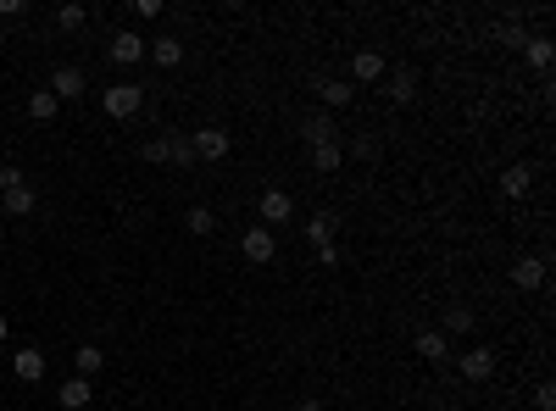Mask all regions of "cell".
<instances>
[{
  "label": "cell",
  "mask_w": 556,
  "mask_h": 411,
  "mask_svg": "<svg viewBox=\"0 0 556 411\" xmlns=\"http://www.w3.org/2000/svg\"><path fill=\"white\" fill-rule=\"evenodd\" d=\"M100 106H106V117L129 122V117H139V106H145V84H112L106 95H100Z\"/></svg>",
  "instance_id": "obj_1"
},
{
  "label": "cell",
  "mask_w": 556,
  "mask_h": 411,
  "mask_svg": "<svg viewBox=\"0 0 556 411\" xmlns=\"http://www.w3.org/2000/svg\"><path fill=\"white\" fill-rule=\"evenodd\" d=\"M290 217H295V195L290 190H262V200H256V222H262V229L290 222Z\"/></svg>",
  "instance_id": "obj_2"
},
{
  "label": "cell",
  "mask_w": 556,
  "mask_h": 411,
  "mask_svg": "<svg viewBox=\"0 0 556 411\" xmlns=\"http://www.w3.org/2000/svg\"><path fill=\"white\" fill-rule=\"evenodd\" d=\"M457 373H462L467 384L496 378V351H489V345H473V351H462V356H457Z\"/></svg>",
  "instance_id": "obj_3"
},
{
  "label": "cell",
  "mask_w": 556,
  "mask_h": 411,
  "mask_svg": "<svg viewBox=\"0 0 556 411\" xmlns=\"http://www.w3.org/2000/svg\"><path fill=\"white\" fill-rule=\"evenodd\" d=\"M239 251H245V261H256V267H267V261H273V256H278V239H273V229H262V222H256V229H245V239H239Z\"/></svg>",
  "instance_id": "obj_4"
},
{
  "label": "cell",
  "mask_w": 556,
  "mask_h": 411,
  "mask_svg": "<svg viewBox=\"0 0 556 411\" xmlns=\"http://www.w3.org/2000/svg\"><path fill=\"white\" fill-rule=\"evenodd\" d=\"M190 145H195V161H223L234 151V139H229V128H200V134H190Z\"/></svg>",
  "instance_id": "obj_5"
},
{
  "label": "cell",
  "mask_w": 556,
  "mask_h": 411,
  "mask_svg": "<svg viewBox=\"0 0 556 411\" xmlns=\"http://www.w3.org/2000/svg\"><path fill=\"white\" fill-rule=\"evenodd\" d=\"M301 139H306V145H334V139H340V122L334 117H328V112H306L301 117Z\"/></svg>",
  "instance_id": "obj_6"
},
{
  "label": "cell",
  "mask_w": 556,
  "mask_h": 411,
  "mask_svg": "<svg viewBox=\"0 0 556 411\" xmlns=\"http://www.w3.org/2000/svg\"><path fill=\"white\" fill-rule=\"evenodd\" d=\"M145 45H151V39H139V34H129V28H122V34H112L106 56L117 61V67H134V61H145Z\"/></svg>",
  "instance_id": "obj_7"
},
{
  "label": "cell",
  "mask_w": 556,
  "mask_h": 411,
  "mask_svg": "<svg viewBox=\"0 0 556 411\" xmlns=\"http://www.w3.org/2000/svg\"><path fill=\"white\" fill-rule=\"evenodd\" d=\"M56 100H78V95H84L90 84H84V67H67V61H61V67L51 73V84H45Z\"/></svg>",
  "instance_id": "obj_8"
},
{
  "label": "cell",
  "mask_w": 556,
  "mask_h": 411,
  "mask_svg": "<svg viewBox=\"0 0 556 411\" xmlns=\"http://www.w3.org/2000/svg\"><path fill=\"white\" fill-rule=\"evenodd\" d=\"M506 278H512V290H540L545 283V256H518Z\"/></svg>",
  "instance_id": "obj_9"
},
{
  "label": "cell",
  "mask_w": 556,
  "mask_h": 411,
  "mask_svg": "<svg viewBox=\"0 0 556 411\" xmlns=\"http://www.w3.org/2000/svg\"><path fill=\"white\" fill-rule=\"evenodd\" d=\"M161 161H173L178 173H190V167H195V145H190V134H161Z\"/></svg>",
  "instance_id": "obj_10"
},
{
  "label": "cell",
  "mask_w": 556,
  "mask_h": 411,
  "mask_svg": "<svg viewBox=\"0 0 556 411\" xmlns=\"http://www.w3.org/2000/svg\"><path fill=\"white\" fill-rule=\"evenodd\" d=\"M12 373L23 384H39V378H45V351H39V345H23V351L12 356Z\"/></svg>",
  "instance_id": "obj_11"
},
{
  "label": "cell",
  "mask_w": 556,
  "mask_h": 411,
  "mask_svg": "<svg viewBox=\"0 0 556 411\" xmlns=\"http://www.w3.org/2000/svg\"><path fill=\"white\" fill-rule=\"evenodd\" d=\"M34 206H39V190H34V183H17V190L0 195V212H6V217H34Z\"/></svg>",
  "instance_id": "obj_12"
},
{
  "label": "cell",
  "mask_w": 556,
  "mask_h": 411,
  "mask_svg": "<svg viewBox=\"0 0 556 411\" xmlns=\"http://www.w3.org/2000/svg\"><path fill=\"white\" fill-rule=\"evenodd\" d=\"M389 67H384V56L379 50H356L351 56V84H379Z\"/></svg>",
  "instance_id": "obj_13"
},
{
  "label": "cell",
  "mask_w": 556,
  "mask_h": 411,
  "mask_svg": "<svg viewBox=\"0 0 556 411\" xmlns=\"http://www.w3.org/2000/svg\"><path fill=\"white\" fill-rule=\"evenodd\" d=\"M351 95H356V89L345 84V78H317V100H323V112H328V117H334L340 106H351Z\"/></svg>",
  "instance_id": "obj_14"
},
{
  "label": "cell",
  "mask_w": 556,
  "mask_h": 411,
  "mask_svg": "<svg viewBox=\"0 0 556 411\" xmlns=\"http://www.w3.org/2000/svg\"><path fill=\"white\" fill-rule=\"evenodd\" d=\"M90 400H95V389H90V378H67V384H61V389H56V406H61V411H84Z\"/></svg>",
  "instance_id": "obj_15"
},
{
  "label": "cell",
  "mask_w": 556,
  "mask_h": 411,
  "mask_svg": "<svg viewBox=\"0 0 556 411\" xmlns=\"http://www.w3.org/2000/svg\"><path fill=\"white\" fill-rule=\"evenodd\" d=\"M145 56L156 61V67H161V73H168V67H178V61H184V39H173V34H161V39H151V45H145Z\"/></svg>",
  "instance_id": "obj_16"
},
{
  "label": "cell",
  "mask_w": 556,
  "mask_h": 411,
  "mask_svg": "<svg viewBox=\"0 0 556 411\" xmlns=\"http://www.w3.org/2000/svg\"><path fill=\"white\" fill-rule=\"evenodd\" d=\"M418 356L435 361V367H445L450 361V339L440 334V328H423V334H418Z\"/></svg>",
  "instance_id": "obj_17"
},
{
  "label": "cell",
  "mask_w": 556,
  "mask_h": 411,
  "mask_svg": "<svg viewBox=\"0 0 556 411\" xmlns=\"http://www.w3.org/2000/svg\"><path fill=\"white\" fill-rule=\"evenodd\" d=\"M389 100H395V106H411V100H418V73L411 67H395L389 73V89H384Z\"/></svg>",
  "instance_id": "obj_18"
},
{
  "label": "cell",
  "mask_w": 556,
  "mask_h": 411,
  "mask_svg": "<svg viewBox=\"0 0 556 411\" xmlns=\"http://www.w3.org/2000/svg\"><path fill=\"white\" fill-rule=\"evenodd\" d=\"M529 190H534V167H523V161H518V167L501 173V195H506V200H523Z\"/></svg>",
  "instance_id": "obj_19"
},
{
  "label": "cell",
  "mask_w": 556,
  "mask_h": 411,
  "mask_svg": "<svg viewBox=\"0 0 556 411\" xmlns=\"http://www.w3.org/2000/svg\"><path fill=\"white\" fill-rule=\"evenodd\" d=\"M100 367H106V351H100V345H78L73 351V378H95Z\"/></svg>",
  "instance_id": "obj_20"
},
{
  "label": "cell",
  "mask_w": 556,
  "mask_h": 411,
  "mask_svg": "<svg viewBox=\"0 0 556 411\" xmlns=\"http://www.w3.org/2000/svg\"><path fill=\"white\" fill-rule=\"evenodd\" d=\"M334 234H340V217H334V212H312V222H306V239L323 251V244H334Z\"/></svg>",
  "instance_id": "obj_21"
},
{
  "label": "cell",
  "mask_w": 556,
  "mask_h": 411,
  "mask_svg": "<svg viewBox=\"0 0 556 411\" xmlns=\"http://www.w3.org/2000/svg\"><path fill=\"white\" fill-rule=\"evenodd\" d=\"M56 112H61V100H56L51 89H34V95H28V117H34V122H56Z\"/></svg>",
  "instance_id": "obj_22"
},
{
  "label": "cell",
  "mask_w": 556,
  "mask_h": 411,
  "mask_svg": "<svg viewBox=\"0 0 556 411\" xmlns=\"http://www.w3.org/2000/svg\"><path fill=\"white\" fill-rule=\"evenodd\" d=\"M184 229H190L195 239H206L217 229V217H212V206H190V212H184Z\"/></svg>",
  "instance_id": "obj_23"
},
{
  "label": "cell",
  "mask_w": 556,
  "mask_h": 411,
  "mask_svg": "<svg viewBox=\"0 0 556 411\" xmlns=\"http://www.w3.org/2000/svg\"><path fill=\"white\" fill-rule=\"evenodd\" d=\"M523 56H529V67H540V73H545L556 50H551V39H545V34H534V39H523Z\"/></svg>",
  "instance_id": "obj_24"
},
{
  "label": "cell",
  "mask_w": 556,
  "mask_h": 411,
  "mask_svg": "<svg viewBox=\"0 0 556 411\" xmlns=\"http://www.w3.org/2000/svg\"><path fill=\"white\" fill-rule=\"evenodd\" d=\"M340 161H345V145H340V139H334V145H317V151H312V167H317V173H340Z\"/></svg>",
  "instance_id": "obj_25"
},
{
  "label": "cell",
  "mask_w": 556,
  "mask_h": 411,
  "mask_svg": "<svg viewBox=\"0 0 556 411\" xmlns=\"http://www.w3.org/2000/svg\"><path fill=\"white\" fill-rule=\"evenodd\" d=\"M467 328H473V312H467V306H445V328H440V334L450 339V334H467Z\"/></svg>",
  "instance_id": "obj_26"
},
{
  "label": "cell",
  "mask_w": 556,
  "mask_h": 411,
  "mask_svg": "<svg viewBox=\"0 0 556 411\" xmlns=\"http://www.w3.org/2000/svg\"><path fill=\"white\" fill-rule=\"evenodd\" d=\"M84 23H90L84 6H73V0H67V6H56V28H84Z\"/></svg>",
  "instance_id": "obj_27"
},
{
  "label": "cell",
  "mask_w": 556,
  "mask_h": 411,
  "mask_svg": "<svg viewBox=\"0 0 556 411\" xmlns=\"http://www.w3.org/2000/svg\"><path fill=\"white\" fill-rule=\"evenodd\" d=\"M17 183H28V173H23V167H12V161H6V167H0V195H6V190H17Z\"/></svg>",
  "instance_id": "obj_28"
},
{
  "label": "cell",
  "mask_w": 556,
  "mask_h": 411,
  "mask_svg": "<svg viewBox=\"0 0 556 411\" xmlns=\"http://www.w3.org/2000/svg\"><path fill=\"white\" fill-rule=\"evenodd\" d=\"M496 39H501V45H512V50H523V28H518V23H501Z\"/></svg>",
  "instance_id": "obj_29"
},
{
  "label": "cell",
  "mask_w": 556,
  "mask_h": 411,
  "mask_svg": "<svg viewBox=\"0 0 556 411\" xmlns=\"http://www.w3.org/2000/svg\"><path fill=\"white\" fill-rule=\"evenodd\" d=\"M556 406V384H540L534 389V411H551Z\"/></svg>",
  "instance_id": "obj_30"
},
{
  "label": "cell",
  "mask_w": 556,
  "mask_h": 411,
  "mask_svg": "<svg viewBox=\"0 0 556 411\" xmlns=\"http://www.w3.org/2000/svg\"><path fill=\"white\" fill-rule=\"evenodd\" d=\"M134 17H161V0H134Z\"/></svg>",
  "instance_id": "obj_31"
},
{
  "label": "cell",
  "mask_w": 556,
  "mask_h": 411,
  "mask_svg": "<svg viewBox=\"0 0 556 411\" xmlns=\"http://www.w3.org/2000/svg\"><path fill=\"white\" fill-rule=\"evenodd\" d=\"M356 156L362 161H379V139H356Z\"/></svg>",
  "instance_id": "obj_32"
},
{
  "label": "cell",
  "mask_w": 556,
  "mask_h": 411,
  "mask_svg": "<svg viewBox=\"0 0 556 411\" xmlns=\"http://www.w3.org/2000/svg\"><path fill=\"white\" fill-rule=\"evenodd\" d=\"M0 17H23V0H0Z\"/></svg>",
  "instance_id": "obj_33"
},
{
  "label": "cell",
  "mask_w": 556,
  "mask_h": 411,
  "mask_svg": "<svg viewBox=\"0 0 556 411\" xmlns=\"http://www.w3.org/2000/svg\"><path fill=\"white\" fill-rule=\"evenodd\" d=\"M295 411H323V400H295Z\"/></svg>",
  "instance_id": "obj_34"
},
{
  "label": "cell",
  "mask_w": 556,
  "mask_h": 411,
  "mask_svg": "<svg viewBox=\"0 0 556 411\" xmlns=\"http://www.w3.org/2000/svg\"><path fill=\"white\" fill-rule=\"evenodd\" d=\"M6 334H12V322H6V312H0V345H6Z\"/></svg>",
  "instance_id": "obj_35"
}]
</instances>
